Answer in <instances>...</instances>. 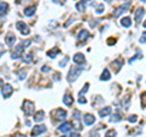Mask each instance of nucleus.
<instances>
[{
  "label": "nucleus",
  "instance_id": "nucleus-1",
  "mask_svg": "<svg viewBox=\"0 0 146 137\" xmlns=\"http://www.w3.org/2000/svg\"><path fill=\"white\" fill-rule=\"evenodd\" d=\"M82 71H83V68L82 67H78V66H73L71 70H70V74H68V81L72 82V81H74L77 77H78L80 74H82Z\"/></svg>",
  "mask_w": 146,
  "mask_h": 137
},
{
  "label": "nucleus",
  "instance_id": "nucleus-2",
  "mask_svg": "<svg viewBox=\"0 0 146 137\" xmlns=\"http://www.w3.org/2000/svg\"><path fill=\"white\" fill-rule=\"evenodd\" d=\"M22 110L25 111L26 115H32L34 113V103L31 102V100H25L23 102V107H22Z\"/></svg>",
  "mask_w": 146,
  "mask_h": 137
},
{
  "label": "nucleus",
  "instance_id": "nucleus-3",
  "mask_svg": "<svg viewBox=\"0 0 146 137\" xmlns=\"http://www.w3.org/2000/svg\"><path fill=\"white\" fill-rule=\"evenodd\" d=\"M51 114H52V118H55V120H65V119L67 118V111L63 110V109H61V108L54 110Z\"/></svg>",
  "mask_w": 146,
  "mask_h": 137
},
{
  "label": "nucleus",
  "instance_id": "nucleus-4",
  "mask_svg": "<svg viewBox=\"0 0 146 137\" xmlns=\"http://www.w3.org/2000/svg\"><path fill=\"white\" fill-rule=\"evenodd\" d=\"M13 92V88L11 87V85H4L1 88V93L4 95V98H9Z\"/></svg>",
  "mask_w": 146,
  "mask_h": 137
},
{
  "label": "nucleus",
  "instance_id": "nucleus-5",
  "mask_svg": "<svg viewBox=\"0 0 146 137\" xmlns=\"http://www.w3.org/2000/svg\"><path fill=\"white\" fill-rule=\"evenodd\" d=\"M16 28L18 30V31H20L21 32V33L22 34H29V30H28V27H27V25L26 24H23V22H17V24H16Z\"/></svg>",
  "mask_w": 146,
  "mask_h": 137
},
{
  "label": "nucleus",
  "instance_id": "nucleus-6",
  "mask_svg": "<svg viewBox=\"0 0 146 137\" xmlns=\"http://www.w3.org/2000/svg\"><path fill=\"white\" fill-rule=\"evenodd\" d=\"M72 127H73V126H72L71 122L66 121V122H63V124H61L60 126H58V131L62 132V134H66V132H68V131L72 130Z\"/></svg>",
  "mask_w": 146,
  "mask_h": 137
},
{
  "label": "nucleus",
  "instance_id": "nucleus-7",
  "mask_svg": "<svg viewBox=\"0 0 146 137\" xmlns=\"http://www.w3.org/2000/svg\"><path fill=\"white\" fill-rule=\"evenodd\" d=\"M46 131V127L44 125H38V126H34L33 131H32V135L33 136H39L40 134H43V132Z\"/></svg>",
  "mask_w": 146,
  "mask_h": 137
},
{
  "label": "nucleus",
  "instance_id": "nucleus-8",
  "mask_svg": "<svg viewBox=\"0 0 146 137\" xmlns=\"http://www.w3.org/2000/svg\"><path fill=\"white\" fill-rule=\"evenodd\" d=\"M5 42H6V44L7 45H13L15 44V42H16V37H15V34L12 33V32H9V33L6 34V37H5Z\"/></svg>",
  "mask_w": 146,
  "mask_h": 137
},
{
  "label": "nucleus",
  "instance_id": "nucleus-9",
  "mask_svg": "<svg viewBox=\"0 0 146 137\" xmlns=\"http://www.w3.org/2000/svg\"><path fill=\"white\" fill-rule=\"evenodd\" d=\"M22 52H23V45H22V44L17 45L16 50L11 54V58H12V59H18V58H20V56L22 55Z\"/></svg>",
  "mask_w": 146,
  "mask_h": 137
},
{
  "label": "nucleus",
  "instance_id": "nucleus-10",
  "mask_svg": "<svg viewBox=\"0 0 146 137\" xmlns=\"http://www.w3.org/2000/svg\"><path fill=\"white\" fill-rule=\"evenodd\" d=\"M73 61H74L76 64H83L85 61V58L82 53H77L74 56H73Z\"/></svg>",
  "mask_w": 146,
  "mask_h": 137
},
{
  "label": "nucleus",
  "instance_id": "nucleus-11",
  "mask_svg": "<svg viewBox=\"0 0 146 137\" xmlns=\"http://www.w3.org/2000/svg\"><path fill=\"white\" fill-rule=\"evenodd\" d=\"M129 6V4H125V5H123V6H119V7H117V10H115V12H113V17H118L121 15V13H123L125 11V9Z\"/></svg>",
  "mask_w": 146,
  "mask_h": 137
},
{
  "label": "nucleus",
  "instance_id": "nucleus-12",
  "mask_svg": "<svg viewBox=\"0 0 146 137\" xmlns=\"http://www.w3.org/2000/svg\"><path fill=\"white\" fill-rule=\"evenodd\" d=\"M94 122H95V118L91 115V114H86V115L84 116V124L85 125L89 126V125H93Z\"/></svg>",
  "mask_w": 146,
  "mask_h": 137
},
{
  "label": "nucleus",
  "instance_id": "nucleus-13",
  "mask_svg": "<svg viewBox=\"0 0 146 137\" xmlns=\"http://www.w3.org/2000/svg\"><path fill=\"white\" fill-rule=\"evenodd\" d=\"M44 116H45V113H44L43 110H39V111L35 113V115L33 116V119H34L35 122H39V121L44 120Z\"/></svg>",
  "mask_w": 146,
  "mask_h": 137
},
{
  "label": "nucleus",
  "instance_id": "nucleus-14",
  "mask_svg": "<svg viewBox=\"0 0 146 137\" xmlns=\"http://www.w3.org/2000/svg\"><path fill=\"white\" fill-rule=\"evenodd\" d=\"M63 104L67 107H71L72 104H73V97H71L70 94H66V95H63Z\"/></svg>",
  "mask_w": 146,
  "mask_h": 137
},
{
  "label": "nucleus",
  "instance_id": "nucleus-15",
  "mask_svg": "<svg viewBox=\"0 0 146 137\" xmlns=\"http://www.w3.org/2000/svg\"><path fill=\"white\" fill-rule=\"evenodd\" d=\"M89 37V31L86 30H82L78 34V40H85L86 38Z\"/></svg>",
  "mask_w": 146,
  "mask_h": 137
},
{
  "label": "nucleus",
  "instance_id": "nucleus-16",
  "mask_svg": "<svg viewBox=\"0 0 146 137\" xmlns=\"http://www.w3.org/2000/svg\"><path fill=\"white\" fill-rule=\"evenodd\" d=\"M111 107H106V108H104V109H101V110L99 111V114H100V116L101 118H105V116H107V115H110L111 114Z\"/></svg>",
  "mask_w": 146,
  "mask_h": 137
},
{
  "label": "nucleus",
  "instance_id": "nucleus-17",
  "mask_svg": "<svg viewBox=\"0 0 146 137\" xmlns=\"http://www.w3.org/2000/svg\"><path fill=\"white\" fill-rule=\"evenodd\" d=\"M144 13H145V10H144L143 7L138 9V10H136V12H135V21H136V22H139L141 17L144 16Z\"/></svg>",
  "mask_w": 146,
  "mask_h": 137
},
{
  "label": "nucleus",
  "instance_id": "nucleus-18",
  "mask_svg": "<svg viewBox=\"0 0 146 137\" xmlns=\"http://www.w3.org/2000/svg\"><path fill=\"white\" fill-rule=\"evenodd\" d=\"M7 10H9V5H7V4L4 3V1L0 3V15H5V13L7 12Z\"/></svg>",
  "mask_w": 146,
  "mask_h": 137
},
{
  "label": "nucleus",
  "instance_id": "nucleus-19",
  "mask_svg": "<svg viewBox=\"0 0 146 137\" xmlns=\"http://www.w3.org/2000/svg\"><path fill=\"white\" fill-rule=\"evenodd\" d=\"M122 65H123V59H121V58H118L116 61L112 62V66L116 67V72H118V70H119V67H121Z\"/></svg>",
  "mask_w": 146,
  "mask_h": 137
},
{
  "label": "nucleus",
  "instance_id": "nucleus-20",
  "mask_svg": "<svg viewBox=\"0 0 146 137\" xmlns=\"http://www.w3.org/2000/svg\"><path fill=\"white\" fill-rule=\"evenodd\" d=\"M121 25L123 27H129L131 25V19L130 17H124V19L121 20Z\"/></svg>",
  "mask_w": 146,
  "mask_h": 137
},
{
  "label": "nucleus",
  "instance_id": "nucleus-21",
  "mask_svg": "<svg viewBox=\"0 0 146 137\" xmlns=\"http://www.w3.org/2000/svg\"><path fill=\"white\" fill-rule=\"evenodd\" d=\"M25 15L26 16H32V15H34V12H35V6H31V7H27L25 9Z\"/></svg>",
  "mask_w": 146,
  "mask_h": 137
},
{
  "label": "nucleus",
  "instance_id": "nucleus-22",
  "mask_svg": "<svg viewBox=\"0 0 146 137\" xmlns=\"http://www.w3.org/2000/svg\"><path fill=\"white\" fill-rule=\"evenodd\" d=\"M85 0H82V1H79V3H77V5H76V9L78 11H84L85 10Z\"/></svg>",
  "mask_w": 146,
  "mask_h": 137
},
{
  "label": "nucleus",
  "instance_id": "nucleus-23",
  "mask_svg": "<svg viewBox=\"0 0 146 137\" xmlns=\"http://www.w3.org/2000/svg\"><path fill=\"white\" fill-rule=\"evenodd\" d=\"M110 77H111V74H110V71L107 70V68H105L104 72H102V75H101V80L107 81V80H110Z\"/></svg>",
  "mask_w": 146,
  "mask_h": 137
},
{
  "label": "nucleus",
  "instance_id": "nucleus-24",
  "mask_svg": "<svg viewBox=\"0 0 146 137\" xmlns=\"http://www.w3.org/2000/svg\"><path fill=\"white\" fill-rule=\"evenodd\" d=\"M121 119H122V116L119 115V113H116L115 114V115H112L111 116V119H110V121H111V122H118V121H119L121 120Z\"/></svg>",
  "mask_w": 146,
  "mask_h": 137
},
{
  "label": "nucleus",
  "instance_id": "nucleus-25",
  "mask_svg": "<svg viewBox=\"0 0 146 137\" xmlns=\"http://www.w3.org/2000/svg\"><path fill=\"white\" fill-rule=\"evenodd\" d=\"M57 54H60V50H58V49H52V50H49V52L46 53V55L48 56H50V58H55V56H56L57 55Z\"/></svg>",
  "mask_w": 146,
  "mask_h": 137
},
{
  "label": "nucleus",
  "instance_id": "nucleus-26",
  "mask_svg": "<svg viewBox=\"0 0 146 137\" xmlns=\"http://www.w3.org/2000/svg\"><path fill=\"white\" fill-rule=\"evenodd\" d=\"M140 58H143V54H141L140 52H138V54H136L135 56H133V58H131L130 60H129V64H133L134 60H136V59H140Z\"/></svg>",
  "mask_w": 146,
  "mask_h": 137
},
{
  "label": "nucleus",
  "instance_id": "nucleus-27",
  "mask_svg": "<svg viewBox=\"0 0 146 137\" xmlns=\"http://www.w3.org/2000/svg\"><path fill=\"white\" fill-rule=\"evenodd\" d=\"M32 56H33V54H32V53H28V54H27V55L25 56V62H27V64L32 62Z\"/></svg>",
  "mask_w": 146,
  "mask_h": 137
},
{
  "label": "nucleus",
  "instance_id": "nucleus-28",
  "mask_svg": "<svg viewBox=\"0 0 146 137\" xmlns=\"http://www.w3.org/2000/svg\"><path fill=\"white\" fill-rule=\"evenodd\" d=\"M104 10H105V6L102 4H99L98 7H96V13H101V12H104Z\"/></svg>",
  "mask_w": 146,
  "mask_h": 137
},
{
  "label": "nucleus",
  "instance_id": "nucleus-29",
  "mask_svg": "<svg viewBox=\"0 0 146 137\" xmlns=\"http://www.w3.org/2000/svg\"><path fill=\"white\" fill-rule=\"evenodd\" d=\"M89 89V83H85V86H84V88L83 89H82L80 91V92H79V95H83L85 92H86V91H88Z\"/></svg>",
  "mask_w": 146,
  "mask_h": 137
},
{
  "label": "nucleus",
  "instance_id": "nucleus-30",
  "mask_svg": "<svg viewBox=\"0 0 146 137\" xmlns=\"http://www.w3.org/2000/svg\"><path fill=\"white\" fill-rule=\"evenodd\" d=\"M128 120H129V122H136L138 118H136V115H131V116L128 118Z\"/></svg>",
  "mask_w": 146,
  "mask_h": 137
},
{
  "label": "nucleus",
  "instance_id": "nucleus-31",
  "mask_svg": "<svg viewBox=\"0 0 146 137\" xmlns=\"http://www.w3.org/2000/svg\"><path fill=\"white\" fill-rule=\"evenodd\" d=\"M140 43H146V32H144L141 34V38H140Z\"/></svg>",
  "mask_w": 146,
  "mask_h": 137
},
{
  "label": "nucleus",
  "instance_id": "nucleus-32",
  "mask_svg": "<svg viewBox=\"0 0 146 137\" xmlns=\"http://www.w3.org/2000/svg\"><path fill=\"white\" fill-rule=\"evenodd\" d=\"M18 76H20V79H21V80H23L25 77H26V72H25L23 70H21L20 72H18Z\"/></svg>",
  "mask_w": 146,
  "mask_h": 137
},
{
  "label": "nucleus",
  "instance_id": "nucleus-33",
  "mask_svg": "<svg viewBox=\"0 0 146 137\" xmlns=\"http://www.w3.org/2000/svg\"><path fill=\"white\" fill-rule=\"evenodd\" d=\"M67 62H68V58H65V59H63V60L60 62V66H66Z\"/></svg>",
  "mask_w": 146,
  "mask_h": 137
},
{
  "label": "nucleus",
  "instance_id": "nucleus-34",
  "mask_svg": "<svg viewBox=\"0 0 146 137\" xmlns=\"http://www.w3.org/2000/svg\"><path fill=\"white\" fill-rule=\"evenodd\" d=\"M110 135L116 136V135H117V132H116L115 130H110V131H107V132H106V136H110Z\"/></svg>",
  "mask_w": 146,
  "mask_h": 137
},
{
  "label": "nucleus",
  "instance_id": "nucleus-35",
  "mask_svg": "<svg viewBox=\"0 0 146 137\" xmlns=\"http://www.w3.org/2000/svg\"><path fill=\"white\" fill-rule=\"evenodd\" d=\"M141 102H143V105L146 107V92L143 94V98H141Z\"/></svg>",
  "mask_w": 146,
  "mask_h": 137
},
{
  "label": "nucleus",
  "instance_id": "nucleus-36",
  "mask_svg": "<svg viewBox=\"0 0 146 137\" xmlns=\"http://www.w3.org/2000/svg\"><path fill=\"white\" fill-rule=\"evenodd\" d=\"M79 97H80V98H79V103H80V104H85V103H86V99L83 98L82 95H79Z\"/></svg>",
  "mask_w": 146,
  "mask_h": 137
},
{
  "label": "nucleus",
  "instance_id": "nucleus-37",
  "mask_svg": "<svg viewBox=\"0 0 146 137\" xmlns=\"http://www.w3.org/2000/svg\"><path fill=\"white\" fill-rule=\"evenodd\" d=\"M55 4H60V5H63V3H65V0H54Z\"/></svg>",
  "mask_w": 146,
  "mask_h": 137
},
{
  "label": "nucleus",
  "instance_id": "nucleus-38",
  "mask_svg": "<svg viewBox=\"0 0 146 137\" xmlns=\"http://www.w3.org/2000/svg\"><path fill=\"white\" fill-rule=\"evenodd\" d=\"M116 43V39H108L107 40V44L108 45H112V44H115Z\"/></svg>",
  "mask_w": 146,
  "mask_h": 137
},
{
  "label": "nucleus",
  "instance_id": "nucleus-39",
  "mask_svg": "<svg viewBox=\"0 0 146 137\" xmlns=\"http://www.w3.org/2000/svg\"><path fill=\"white\" fill-rule=\"evenodd\" d=\"M42 71H43V72H48V71H50V68H49L48 66H44V67L42 68Z\"/></svg>",
  "mask_w": 146,
  "mask_h": 137
},
{
  "label": "nucleus",
  "instance_id": "nucleus-40",
  "mask_svg": "<svg viewBox=\"0 0 146 137\" xmlns=\"http://www.w3.org/2000/svg\"><path fill=\"white\" fill-rule=\"evenodd\" d=\"M144 27H145V28H146V21L144 22Z\"/></svg>",
  "mask_w": 146,
  "mask_h": 137
},
{
  "label": "nucleus",
  "instance_id": "nucleus-41",
  "mask_svg": "<svg viewBox=\"0 0 146 137\" xmlns=\"http://www.w3.org/2000/svg\"><path fill=\"white\" fill-rule=\"evenodd\" d=\"M106 1H111V0H106Z\"/></svg>",
  "mask_w": 146,
  "mask_h": 137
},
{
  "label": "nucleus",
  "instance_id": "nucleus-42",
  "mask_svg": "<svg viewBox=\"0 0 146 137\" xmlns=\"http://www.w3.org/2000/svg\"><path fill=\"white\" fill-rule=\"evenodd\" d=\"M144 1H146V0H144Z\"/></svg>",
  "mask_w": 146,
  "mask_h": 137
}]
</instances>
